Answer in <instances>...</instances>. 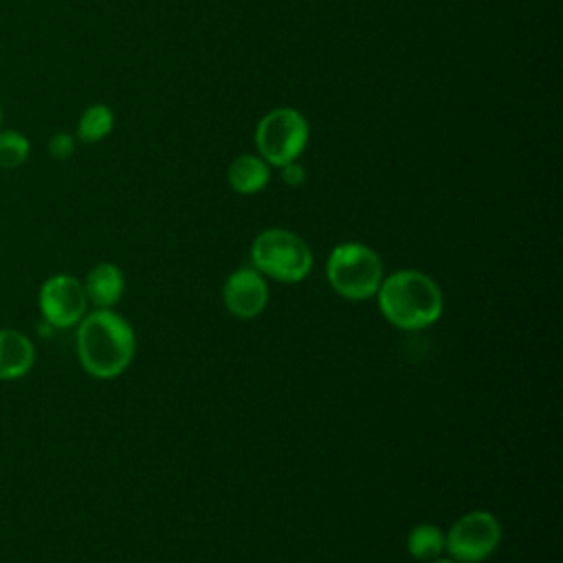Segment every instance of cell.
Masks as SVG:
<instances>
[{
  "label": "cell",
  "instance_id": "cell-1",
  "mask_svg": "<svg viewBox=\"0 0 563 563\" xmlns=\"http://www.w3.org/2000/svg\"><path fill=\"white\" fill-rule=\"evenodd\" d=\"M136 336L125 317L112 308H95L77 323V356L92 378H117L134 358Z\"/></svg>",
  "mask_w": 563,
  "mask_h": 563
},
{
  "label": "cell",
  "instance_id": "cell-2",
  "mask_svg": "<svg viewBox=\"0 0 563 563\" xmlns=\"http://www.w3.org/2000/svg\"><path fill=\"white\" fill-rule=\"evenodd\" d=\"M380 314L400 330H422L444 310L442 288L416 268H400L383 277L376 290Z\"/></svg>",
  "mask_w": 563,
  "mask_h": 563
},
{
  "label": "cell",
  "instance_id": "cell-3",
  "mask_svg": "<svg viewBox=\"0 0 563 563\" xmlns=\"http://www.w3.org/2000/svg\"><path fill=\"white\" fill-rule=\"evenodd\" d=\"M325 277L336 295L352 301H363L376 297V290L385 277L383 260L363 242H341L328 255Z\"/></svg>",
  "mask_w": 563,
  "mask_h": 563
},
{
  "label": "cell",
  "instance_id": "cell-4",
  "mask_svg": "<svg viewBox=\"0 0 563 563\" xmlns=\"http://www.w3.org/2000/svg\"><path fill=\"white\" fill-rule=\"evenodd\" d=\"M253 268L275 282L295 284L312 271V251L308 242L288 229H266L257 233L251 246Z\"/></svg>",
  "mask_w": 563,
  "mask_h": 563
},
{
  "label": "cell",
  "instance_id": "cell-5",
  "mask_svg": "<svg viewBox=\"0 0 563 563\" xmlns=\"http://www.w3.org/2000/svg\"><path fill=\"white\" fill-rule=\"evenodd\" d=\"M310 139L306 117L295 108H273L255 128L257 154L275 167L292 163L301 156Z\"/></svg>",
  "mask_w": 563,
  "mask_h": 563
},
{
  "label": "cell",
  "instance_id": "cell-6",
  "mask_svg": "<svg viewBox=\"0 0 563 563\" xmlns=\"http://www.w3.org/2000/svg\"><path fill=\"white\" fill-rule=\"evenodd\" d=\"M499 541V519L488 510H471L444 532V552L457 563H479L497 550Z\"/></svg>",
  "mask_w": 563,
  "mask_h": 563
},
{
  "label": "cell",
  "instance_id": "cell-7",
  "mask_svg": "<svg viewBox=\"0 0 563 563\" xmlns=\"http://www.w3.org/2000/svg\"><path fill=\"white\" fill-rule=\"evenodd\" d=\"M37 306L46 323H51L53 328H70L84 319L88 297L84 284L77 277L68 273H57L42 284Z\"/></svg>",
  "mask_w": 563,
  "mask_h": 563
},
{
  "label": "cell",
  "instance_id": "cell-8",
  "mask_svg": "<svg viewBox=\"0 0 563 563\" xmlns=\"http://www.w3.org/2000/svg\"><path fill=\"white\" fill-rule=\"evenodd\" d=\"M224 308L238 319H253L264 312L268 303L266 277L253 266L233 271L222 286Z\"/></svg>",
  "mask_w": 563,
  "mask_h": 563
},
{
  "label": "cell",
  "instance_id": "cell-9",
  "mask_svg": "<svg viewBox=\"0 0 563 563\" xmlns=\"http://www.w3.org/2000/svg\"><path fill=\"white\" fill-rule=\"evenodd\" d=\"M35 347L31 339L13 328H0V380H18L31 372Z\"/></svg>",
  "mask_w": 563,
  "mask_h": 563
},
{
  "label": "cell",
  "instance_id": "cell-10",
  "mask_svg": "<svg viewBox=\"0 0 563 563\" xmlns=\"http://www.w3.org/2000/svg\"><path fill=\"white\" fill-rule=\"evenodd\" d=\"M88 303L95 308H112L119 303L125 290V277L123 271L112 262H101L92 266L81 282Z\"/></svg>",
  "mask_w": 563,
  "mask_h": 563
},
{
  "label": "cell",
  "instance_id": "cell-11",
  "mask_svg": "<svg viewBox=\"0 0 563 563\" xmlns=\"http://www.w3.org/2000/svg\"><path fill=\"white\" fill-rule=\"evenodd\" d=\"M229 185L244 196L262 191L271 180V165L260 154H240L227 169Z\"/></svg>",
  "mask_w": 563,
  "mask_h": 563
},
{
  "label": "cell",
  "instance_id": "cell-12",
  "mask_svg": "<svg viewBox=\"0 0 563 563\" xmlns=\"http://www.w3.org/2000/svg\"><path fill=\"white\" fill-rule=\"evenodd\" d=\"M407 552L416 561H433L444 552V530L435 523H418L407 534Z\"/></svg>",
  "mask_w": 563,
  "mask_h": 563
},
{
  "label": "cell",
  "instance_id": "cell-13",
  "mask_svg": "<svg viewBox=\"0 0 563 563\" xmlns=\"http://www.w3.org/2000/svg\"><path fill=\"white\" fill-rule=\"evenodd\" d=\"M112 128H114L112 110L108 106H103V103H92L79 117L77 136L84 143H97L103 136H108L112 132Z\"/></svg>",
  "mask_w": 563,
  "mask_h": 563
},
{
  "label": "cell",
  "instance_id": "cell-14",
  "mask_svg": "<svg viewBox=\"0 0 563 563\" xmlns=\"http://www.w3.org/2000/svg\"><path fill=\"white\" fill-rule=\"evenodd\" d=\"M29 139L18 130H2L0 132V167L13 169L20 167L29 156Z\"/></svg>",
  "mask_w": 563,
  "mask_h": 563
},
{
  "label": "cell",
  "instance_id": "cell-15",
  "mask_svg": "<svg viewBox=\"0 0 563 563\" xmlns=\"http://www.w3.org/2000/svg\"><path fill=\"white\" fill-rule=\"evenodd\" d=\"M48 152H51V156H53V158H57V161H66V158L75 152V141H73V136H70V134H66V132H57V134H53V136H51V141H48Z\"/></svg>",
  "mask_w": 563,
  "mask_h": 563
},
{
  "label": "cell",
  "instance_id": "cell-16",
  "mask_svg": "<svg viewBox=\"0 0 563 563\" xmlns=\"http://www.w3.org/2000/svg\"><path fill=\"white\" fill-rule=\"evenodd\" d=\"M282 178H284L286 185L297 187V185H301V183L306 180V169H303V165H299L297 161L286 163V165H282Z\"/></svg>",
  "mask_w": 563,
  "mask_h": 563
},
{
  "label": "cell",
  "instance_id": "cell-17",
  "mask_svg": "<svg viewBox=\"0 0 563 563\" xmlns=\"http://www.w3.org/2000/svg\"><path fill=\"white\" fill-rule=\"evenodd\" d=\"M429 563H457V561H453L451 556H438V559H433V561H429Z\"/></svg>",
  "mask_w": 563,
  "mask_h": 563
},
{
  "label": "cell",
  "instance_id": "cell-18",
  "mask_svg": "<svg viewBox=\"0 0 563 563\" xmlns=\"http://www.w3.org/2000/svg\"><path fill=\"white\" fill-rule=\"evenodd\" d=\"M0 123H2V106H0Z\"/></svg>",
  "mask_w": 563,
  "mask_h": 563
}]
</instances>
